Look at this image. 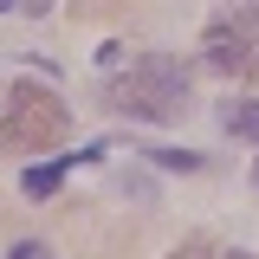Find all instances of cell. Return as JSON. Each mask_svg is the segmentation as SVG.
I'll return each instance as SVG.
<instances>
[{"instance_id":"30bf717a","label":"cell","mask_w":259,"mask_h":259,"mask_svg":"<svg viewBox=\"0 0 259 259\" xmlns=\"http://www.w3.org/2000/svg\"><path fill=\"white\" fill-rule=\"evenodd\" d=\"M253 182H259V168H253Z\"/></svg>"},{"instance_id":"5b68a950","label":"cell","mask_w":259,"mask_h":259,"mask_svg":"<svg viewBox=\"0 0 259 259\" xmlns=\"http://www.w3.org/2000/svg\"><path fill=\"white\" fill-rule=\"evenodd\" d=\"M221 123L233 130V136H246V143H259V104H227Z\"/></svg>"},{"instance_id":"7a4b0ae2","label":"cell","mask_w":259,"mask_h":259,"mask_svg":"<svg viewBox=\"0 0 259 259\" xmlns=\"http://www.w3.org/2000/svg\"><path fill=\"white\" fill-rule=\"evenodd\" d=\"M110 104L130 110V117H149V123H175L188 110V71L162 52H149V59L130 65V78L110 84Z\"/></svg>"},{"instance_id":"8992f818","label":"cell","mask_w":259,"mask_h":259,"mask_svg":"<svg viewBox=\"0 0 259 259\" xmlns=\"http://www.w3.org/2000/svg\"><path fill=\"white\" fill-rule=\"evenodd\" d=\"M168 259H233V253H221L214 240H182V246H175Z\"/></svg>"},{"instance_id":"ba28073f","label":"cell","mask_w":259,"mask_h":259,"mask_svg":"<svg viewBox=\"0 0 259 259\" xmlns=\"http://www.w3.org/2000/svg\"><path fill=\"white\" fill-rule=\"evenodd\" d=\"M0 13H26V20H39V13H52V0H0Z\"/></svg>"},{"instance_id":"9c48e42d","label":"cell","mask_w":259,"mask_h":259,"mask_svg":"<svg viewBox=\"0 0 259 259\" xmlns=\"http://www.w3.org/2000/svg\"><path fill=\"white\" fill-rule=\"evenodd\" d=\"M13 259H52V253H46V246H20Z\"/></svg>"},{"instance_id":"277c9868","label":"cell","mask_w":259,"mask_h":259,"mask_svg":"<svg viewBox=\"0 0 259 259\" xmlns=\"http://www.w3.org/2000/svg\"><path fill=\"white\" fill-rule=\"evenodd\" d=\"M97 156H104V143H91L84 156H52V162H39V168H26V175H20V188H26L32 201H46V194H59V182L78 168V162H97Z\"/></svg>"},{"instance_id":"6da1fadb","label":"cell","mask_w":259,"mask_h":259,"mask_svg":"<svg viewBox=\"0 0 259 259\" xmlns=\"http://www.w3.org/2000/svg\"><path fill=\"white\" fill-rule=\"evenodd\" d=\"M65 136H71V110H65L59 91L26 84V78L0 91V149L39 156V149H59Z\"/></svg>"},{"instance_id":"52a82bcc","label":"cell","mask_w":259,"mask_h":259,"mask_svg":"<svg viewBox=\"0 0 259 259\" xmlns=\"http://www.w3.org/2000/svg\"><path fill=\"white\" fill-rule=\"evenodd\" d=\"M149 156H156V168H201L194 149H149Z\"/></svg>"},{"instance_id":"3957f363","label":"cell","mask_w":259,"mask_h":259,"mask_svg":"<svg viewBox=\"0 0 259 259\" xmlns=\"http://www.w3.org/2000/svg\"><path fill=\"white\" fill-rule=\"evenodd\" d=\"M201 52H207L214 71H259V7L233 13L221 26H207V46Z\"/></svg>"}]
</instances>
